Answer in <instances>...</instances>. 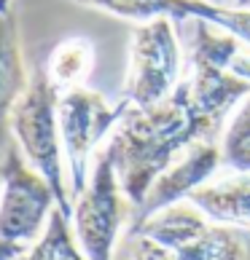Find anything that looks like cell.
<instances>
[{
    "mask_svg": "<svg viewBox=\"0 0 250 260\" xmlns=\"http://www.w3.org/2000/svg\"><path fill=\"white\" fill-rule=\"evenodd\" d=\"M92 64H94V46L86 38H67V41L57 43L49 59H46L49 75L54 86L60 89V94L78 89L84 78L89 75Z\"/></svg>",
    "mask_w": 250,
    "mask_h": 260,
    "instance_id": "obj_12",
    "label": "cell"
},
{
    "mask_svg": "<svg viewBox=\"0 0 250 260\" xmlns=\"http://www.w3.org/2000/svg\"><path fill=\"white\" fill-rule=\"evenodd\" d=\"M67 220L70 217L60 207H54L43 236L27 249L22 260H89L81 247L73 244V234H70V223Z\"/></svg>",
    "mask_w": 250,
    "mask_h": 260,
    "instance_id": "obj_13",
    "label": "cell"
},
{
    "mask_svg": "<svg viewBox=\"0 0 250 260\" xmlns=\"http://www.w3.org/2000/svg\"><path fill=\"white\" fill-rule=\"evenodd\" d=\"M220 150H224V167L232 172H250V97H245L232 113L220 140Z\"/></svg>",
    "mask_w": 250,
    "mask_h": 260,
    "instance_id": "obj_14",
    "label": "cell"
},
{
    "mask_svg": "<svg viewBox=\"0 0 250 260\" xmlns=\"http://www.w3.org/2000/svg\"><path fill=\"white\" fill-rule=\"evenodd\" d=\"M188 201L213 223L250 228V172H234L232 177L205 182L191 190Z\"/></svg>",
    "mask_w": 250,
    "mask_h": 260,
    "instance_id": "obj_11",
    "label": "cell"
},
{
    "mask_svg": "<svg viewBox=\"0 0 250 260\" xmlns=\"http://www.w3.org/2000/svg\"><path fill=\"white\" fill-rule=\"evenodd\" d=\"M183 78L180 46L172 19H151L132 32L129 70L121 100L132 110H151L164 102Z\"/></svg>",
    "mask_w": 250,
    "mask_h": 260,
    "instance_id": "obj_4",
    "label": "cell"
},
{
    "mask_svg": "<svg viewBox=\"0 0 250 260\" xmlns=\"http://www.w3.org/2000/svg\"><path fill=\"white\" fill-rule=\"evenodd\" d=\"M250 49V46H247ZM247 49H242L234 59H232V64H229V70H232L234 75H239V78H245V81H250V51Z\"/></svg>",
    "mask_w": 250,
    "mask_h": 260,
    "instance_id": "obj_16",
    "label": "cell"
},
{
    "mask_svg": "<svg viewBox=\"0 0 250 260\" xmlns=\"http://www.w3.org/2000/svg\"><path fill=\"white\" fill-rule=\"evenodd\" d=\"M27 73L19 43V22L14 8L0 11V148H8L11 113L27 89Z\"/></svg>",
    "mask_w": 250,
    "mask_h": 260,
    "instance_id": "obj_10",
    "label": "cell"
},
{
    "mask_svg": "<svg viewBox=\"0 0 250 260\" xmlns=\"http://www.w3.org/2000/svg\"><path fill=\"white\" fill-rule=\"evenodd\" d=\"M132 201L119 185L113 161L105 150L97 153L89 182L75 196L73 225L75 239L89 260H113L124 223L132 220Z\"/></svg>",
    "mask_w": 250,
    "mask_h": 260,
    "instance_id": "obj_5",
    "label": "cell"
},
{
    "mask_svg": "<svg viewBox=\"0 0 250 260\" xmlns=\"http://www.w3.org/2000/svg\"><path fill=\"white\" fill-rule=\"evenodd\" d=\"M3 169V190H0V239L27 244L43 236L49 217L57 207L54 190L41 172L27 167L16 140L8 142Z\"/></svg>",
    "mask_w": 250,
    "mask_h": 260,
    "instance_id": "obj_7",
    "label": "cell"
},
{
    "mask_svg": "<svg viewBox=\"0 0 250 260\" xmlns=\"http://www.w3.org/2000/svg\"><path fill=\"white\" fill-rule=\"evenodd\" d=\"M119 260H250V228L213 223L186 199L129 225Z\"/></svg>",
    "mask_w": 250,
    "mask_h": 260,
    "instance_id": "obj_2",
    "label": "cell"
},
{
    "mask_svg": "<svg viewBox=\"0 0 250 260\" xmlns=\"http://www.w3.org/2000/svg\"><path fill=\"white\" fill-rule=\"evenodd\" d=\"M234 8H250V0H237Z\"/></svg>",
    "mask_w": 250,
    "mask_h": 260,
    "instance_id": "obj_18",
    "label": "cell"
},
{
    "mask_svg": "<svg viewBox=\"0 0 250 260\" xmlns=\"http://www.w3.org/2000/svg\"><path fill=\"white\" fill-rule=\"evenodd\" d=\"M11 8V0H0V11H8Z\"/></svg>",
    "mask_w": 250,
    "mask_h": 260,
    "instance_id": "obj_19",
    "label": "cell"
},
{
    "mask_svg": "<svg viewBox=\"0 0 250 260\" xmlns=\"http://www.w3.org/2000/svg\"><path fill=\"white\" fill-rule=\"evenodd\" d=\"M57 105H60V89L54 86L46 62H38L30 83L11 113V132L16 145L22 148V156L51 185L57 207L67 217H73L70 188L65 185L62 175V134Z\"/></svg>",
    "mask_w": 250,
    "mask_h": 260,
    "instance_id": "obj_3",
    "label": "cell"
},
{
    "mask_svg": "<svg viewBox=\"0 0 250 260\" xmlns=\"http://www.w3.org/2000/svg\"><path fill=\"white\" fill-rule=\"evenodd\" d=\"M210 3H218V6H234L237 0H210Z\"/></svg>",
    "mask_w": 250,
    "mask_h": 260,
    "instance_id": "obj_17",
    "label": "cell"
},
{
    "mask_svg": "<svg viewBox=\"0 0 250 260\" xmlns=\"http://www.w3.org/2000/svg\"><path fill=\"white\" fill-rule=\"evenodd\" d=\"M245 49L237 35L210 22H194L183 78L164 102L151 110H132L110 134L105 153L113 161L124 196L137 209L151 185L197 142H220L224 123L245 97L250 81L229 70ZM132 209V212H134Z\"/></svg>",
    "mask_w": 250,
    "mask_h": 260,
    "instance_id": "obj_1",
    "label": "cell"
},
{
    "mask_svg": "<svg viewBox=\"0 0 250 260\" xmlns=\"http://www.w3.org/2000/svg\"><path fill=\"white\" fill-rule=\"evenodd\" d=\"M75 6L97 8V11L132 19V22H151V19H172V22H210L220 30L237 35L250 46V8L218 6L210 0H70Z\"/></svg>",
    "mask_w": 250,
    "mask_h": 260,
    "instance_id": "obj_8",
    "label": "cell"
},
{
    "mask_svg": "<svg viewBox=\"0 0 250 260\" xmlns=\"http://www.w3.org/2000/svg\"><path fill=\"white\" fill-rule=\"evenodd\" d=\"M27 244H19V242H8V239H0V260H22L27 252Z\"/></svg>",
    "mask_w": 250,
    "mask_h": 260,
    "instance_id": "obj_15",
    "label": "cell"
},
{
    "mask_svg": "<svg viewBox=\"0 0 250 260\" xmlns=\"http://www.w3.org/2000/svg\"><path fill=\"white\" fill-rule=\"evenodd\" d=\"M220 164H224L220 142H197V145H191L183 153V158L175 161L167 172L159 175V180L151 185L146 201L132 212L129 225H137L143 220H148L151 215H156V212L178 204V201H186L191 190L202 188L215 175Z\"/></svg>",
    "mask_w": 250,
    "mask_h": 260,
    "instance_id": "obj_9",
    "label": "cell"
},
{
    "mask_svg": "<svg viewBox=\"0 0 250 260\" xmlns=\"http://www.w3.org/2000/svg\"><path fill=\"white\" fill-rule=\"evenodd\" d=\"M129 113V105L119 100L116 108L105 102L102 94L92 89H70L60 94L57 115H60V134H62V153L70 169V193L81 196V190L89 182V161L97 142L113 126H119L121 118Z\"/></svg>",
    "mask_w": 250,
    "mask_h": 260,
    "instance_id": "obj_6",
    "label": "cell"
},
{
    "mask_svg": "<svg viewBox=\"0 0 250 260\" xmlns=\"http://www.w3.org/2000/svg\"><path fill=\"white\" fill-rule=\"evenodd\" d=\"M0 190H3V169H0Z\"/></svg>",
    "mask_w": 250,
    "mask_h": 260,
    "instance_id": "obj_20",
    "label": "cell"
}]
</instances>
